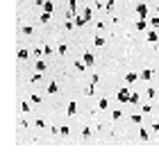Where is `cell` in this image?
Wrapping results in <instances>:
<instances>
[{
  "instance_id": "21",
  "label": "cell",
  "mask_w": 159,
  "mask_h": 152,
  "mask_svg": "<svg viewBox=\"0 0 159 152\" xmlns=\"http://www.w3.org/2000/svg\"><path fill=\"white\" fill-rule=\"evenodd\" d=\"M39 80H41V71H36V73H34V75H32V77H30V82H39Z\"/></svg>"
},
{
  "instance_id": "19",
  "label": "cell",
  "mask_w": 159,
  "mask_h": 152,
  "mask_svg": "<svg viewBox=\"0 0 159 152\" xmlns=\"http://www.w3.org/2000/svg\"><path fill=\"white\" fill-rule=\"evenodd\" d=\"M59 134H62V136H68V134H71V129L64 125V127H59Z\"/></svg>"
},
{
  "instance_id": "28",
  "label": "cell",
  "mask_w": 159,
  "mask_h": 152,
  "mask_svg": "<svg viewBox=\"0 0 159 152\" xmlns=\"http://www.w3.org/2000/svg\"><path fill=\"white\" fill-rule=\"evenodd\" d=\"M66 50H68V48L64 46V43H62V46H59V48H57V52H59V55H66Z\"/></svg>"
},
{
  "instance_id": "36",
  "label": "cell",
  "mask_w": 159,
  "mask_h": 152,
  "mask_svg": "<svg viewBox=\"0 0 159 152\" xmlns=\"http://www.w3.org/2000/svg\"><path fill=\"white\" fill-rule=\"evenodd\" d=\"M154 46H157V48H159V41H157V43H154Z\"/></svg>"
},
{
  "instance_id": "3",
  "label": "cell",
  "mask_w": 159,
  "mask_h": 152,
  "mask_svg": "<svg viewBox=\"0 0 159 152\" xmlns=\"http://www.w3.org/2000/svg\"><path fill=\"white\" fill-rule=\"evenodd\" d=\"M134 27H136V30H139V32H143V30H145V27H148V18H139V20H136V23H134Z\"/></svg>"
},
{
  "instance_id": "23",
  "label": "cell",
  "mask_w": 159,
  "mask_h": 152,
  "mask_svg": "<svg viewBox=\"0 0 159 152\" xmlns=\"http://www.w3.org/2000/svg\"><path fill=\"white\" fill-rule=\"evenodd\" d=\"M39 20H41V23H48V20H50V14H48V11H43V14H41V18H39Z\"/></svg>"
},
{
  "instance_id": "16",
  "label": "cell",
  "mask_w": 159,
  "mask_h": 152,
  "mask_svg": "<svg viewBox=\"0 0 159 152\" xmlns=\"http://www.w3.org/2000/svg\"><path fill=\"white\" fill-rule=\"evenodd\" d=\"M36 71H46V61H41V59H39V61H36Z\"/></svg>"
},
{
  "instance_id": "29",
  "label": "cell",
  "mask_w": 159,
  "mask_h": 152,
  "mask_svg": "<svg viewBox=\"0 0 159 152\" xmlns=\"http://www.w3.org/2000/svg\"><path fill=\"white\" fill-rule=\"evenodd\" d=\"M84 96H93V84H91V86H87V89H84Z\"/></svg>"
},
{
  "instance_id": "24",
  "label": "cell",
  "mask_w": 159,
  "mask_h": 152,
  "mask_svg": "<svg viewBox=\"0 0 159 152\" xmlns=\"http://www.w3.org/2000/svg\"><path fill=\"white\" fill-rule=\"evenodd\" d=\"M107 107H109L107 100H100V102H98V109H107Z\"/></svg>"
},
{
  "instance_id": "35",
  "label": "cell",
  "mask_w": 159,
  "mask_h": 152,
  "mask_svg": "<svg viewBox=\"0 0 159 152\" xmlns=\"http://www.w3.org/2000/svg\"><path fill=\"white\" fill-rule=\"evenodd\" d=\"M43 2H46V0H36V5H39V7H43Z\"/></svg>"
},
{
  "instance_id": "12",
  "label": "cell",
  "mask_w": 159,
  "mask_h": 152,
  "mask_svg": "<svg viewBox=\"0 0 159 152\" xmlns=\"http://www.w3.org/2000/svg\"><path fill=\"white\" fill-rule=\"evenodd\" d=\"M139 136L143 138V141H148V138H150V134H148V129H145V127H141V129H139Z\"/></svg>"
},
{
  "instance_id": "33",
  "label": "cell",
  "mask_w": 159,
  "mask_h": 152,
  "mask_svg": "<svg viewBox=\"0 0 159 152\" xmlns=\"http://www.w3.org/2000/svg\"><path fill=\"white\" fill-rule=\"evenodd\" d=\"M157 93H159V91H154V89H150V86H148V98H154Z\"/></svg>"
},
{
  "instance_id": "34",
  "label": "cell",
  "mask_w": 159,
  "mask_h": 152,
  "mask_svg": "<svg viewBox=\"0 0 159 152\" xmlns=\"http://www.w3.org/2000/svg\"><path fill=\"white\" fill-rule=\"evenodd\" d=\"M152 129H154V132L159 134V123H154V125H152Z\"/></svg>"
},
{
  "instance_id": "22",
  "label": "cell",
  "mask_w": 159,
  "mask_h": 152,
  "mask_svg": "<svg viewBox=\"0 0 159 152\" xmlns=\"http://www.w3.org/2000/svg\"><path fill=\"white\" fill-rule=\"evenodd\" d=\"M139 102V93H132V96H130V105H136Z\"/></svg>"
},
{
  "instance_id": "27",
  "label": "cell",
  "mask_w": 159,
  "mask_h": 152,
  "mask_svg": "<svg viewBox=\"0 0 159 152\" xmlns=\"http://www.w3.org/2000/svg\"><path fill=\"white\" fill-rule=\"evenodd\" d=\"M21 111H30V102H21Z\"/></svg>"
},
{
  "instance_id": "37",
  "label": "cell",
  "mask_w": 159,
  "mask_h": 152,
  "mask_svg": "<svg viewBox=\"0 0 159 152\" xmlns=\"http://www.w3.org/2000/svg\"><path fill=\"white\" fill-rule=\"evenodd\" d=\"M157 14H159V5H157Z\"/></svg>"
},
{
  "instance_id": "17",
  "label": "cell",
  "mask_w": 159,
  "mask_h": 152,
  "mask_svg": "<svg viewBox=\"0 0 159 152\" xmlns=\"http://www.w3.org/2000/svg\"><path fill=\"white\" fill-rule=\"evenodd\" d=\"M93 43L100 48V46H105V39H102V36H96V39H93Z\"/></svg>"
},
{
  "instance_id": "1",
  "label": "cell",
  "mask_w": 159,
  "mask_h": 152,
  "mask_svg": "<svg viewBox=\"0 0 159 152\" xmlns=\"http://www.w3.org/2000/svg\"><path fill=\"white\" fill-rule=\"evenodd\" d=\"M130 96H132V93H130V89H118V93H116V98L121 102H130Z\"/></svg>"
},
{
  "instance_id": "6",
  "label": "cell",
  "mask_w": 159,
  "mask_h": 152,
  "mask_svg": "<svg viewBox=\"0 0 159 152\" xmlns=\"http://www.w3.org/2000/svg\"><path fill=\"white\" fill-rule=\"evenodd\" d=\"M148 41H150V43H157V41H159V34H157L154 30H150V32H148Z\"/></svg>"
},
{
  "instance_id": "15",
  "label": "cell",
  "mask_w": 159,
  "mask_h": 152,
  "mask_svg": "<svg viewBox=\"0 0 159 152\" xmlns=\"http://www.w3.org/2000/svg\"><path fill=\"white\" fill-rule=\"evenodd\" d=\"M84 68H87V64H84V61H75V71H80V73H82Z\"/></svg>"
},
{
  "instance_id": "9",
  "label": "cell",
  "mask_w": 159,
  "mask_h": 152,
  "mask_svg": "<svg viewBox=\"0 0 159 152\" xmlns=\"http://www.w3.org/2000/svg\"><path fill=\"white\" fill-rule=\"evenodd\" d=\"M75 111H77V105H75V102H68L66 114H68V116H75Z\"/></svg>"
},
{
  "instance_id": "18",
  "label": "cell",
  "mask_w": 159,
  "mask_h": 152,
  "mask_svg": "<svg viewBox=\"0 0 159 152\" xmlns=\"http://www.w3.org/2000/svg\"><path fill=\"white\" fill-rule=\"evenodd\" d=\"M30 100H32V102H36V105H41V96H39V93H32Z\"/></svg>"
},
{
  "instance_id": "7",
  "label": "cell",
  "mask_w": 159,
  "mask_h": 152,
  "mask_svg": "<svg viewBox=\"0 0 159 152\" xmlns=\"http://www.w3.org/2000/svg\"><path fill=\"white\" fill-rule=\"evenodd\" d=\"M52 9H55V2H52V0H46V2H43V11H48V14H50Z\"/></svg>"
},
{
  "instance_id": "31",
  "label": "cell",
  "mask_w": 159,
  "mask_h": 152,
  "mask_svg": "<svg viewBox=\"0 0 159 152\" xmlns=\"http://www.w3.org/2000/svg\"><path fill=\"white\" fill-rule=\"evenodd\" d=\"M43 48V55H52V48L50 46H41Z\"/></svg>"
},
{
  "instance_id": "5",
  "label": "cell",
  "mask_w": 159,
  "mask_h": 152,
  "mask_svg": "<svg viewBox=\"0 0 159 152\" xmlns=\"http://www.w3.org/2000/svg\"><path fill=\"white\" fill-rule=\"evenodd\" d=\"M136 80H139V75H136V73H127V75H125V82H127V84H134Z\"/></svg>"
},
{
  "instance_id": "25",
  "label": "cell",
  "mask_w": 159,
  "mask_h": 152,
  "mask_svg": "<svg viewBox=\"0 0 159 152\" xmlns=\"http://www.w3.org/2000/svg\"><path fill=\"white\" fill-rule=\"evenodd\" d=\"M82 136H84V138L91 136V127H84V129H82Z\"/></svg>"
},
{
  "instance_id": "20",
  "label": "cell",
  "mask_w": 159,
  "mask_h": 152,
  "mask_svg": "<svg viewBox=\"0 0 159 152\" xmlns=\"http://www.w3.org/2000/svg\"><path fill=\"white\" fill-rule=\"evenodd\" d=\"M121 116H123V114H121V109H114V111H112V118H114V120H118Z\"/></svg>"
},
{
  "instance_id": "10",
  "label": "cell",
  "mask_w": 159,
  "mask_h": 152,
  "mask_svg": "<svg viewBox=\"0 0 159 152\" xmlns=\"http://www.w3.org/2000/svg\"><path fill=\"white\" fill-rule=\"evenodd\" d=\"M87 23H89V20L84 18V16H75V25H77V27H82V25H87Z\"/></svg>"
},
{
  "instance_id": "38",
  "label": "cell",
  "mask_w": 159,
  "mask_h": 152,
  "mask_svg": "<svg viewBox=\"0 0 159 152\" xmlns=\"http://www.w3.org/2000/svg\"><path fill=\"white\" fill-rule=\"evenodd\" d=\"M157 96H159V93H157Z\"/></svg>"
},
{
  "instance_id": "32",
  "label": "cell",
  "mask_w": 159,
  "mask_h": 152,
  "mask_svg": "<svg viewBox=\"0 0 159 152\" xmlns=\"http://www.w3.org/2000/svg\"><path fill=\"white\" fill-rule=\"evenodd\" d=\"M150 25H152V27H159V16H157V18H150Z\"/></svg>"
},
{
  "instance_id": "13",
  "label": "cell",
  "mask_w": 159,
  "mask_h": 152,
  "mask_svg": "<svg viewBox=\"0 0 159 152\" xmlns=\"http://www.w3.org/2000/svg\"><path fill=\"white\" fill-rule=\"evenodd\" d=\"M27 57H30V52H27L25 48H21V50H18V59H27Z\"/></svg>"
},
{
  "instance_id": "14",
  "label": "cell",
  "mask_w": 159,
  "mask_h": 152,
  "mask_svg": "<svg viewBox=\"0 0 159 152\" xmlns=\"http://www.w3.org/2000/svg\"><path fill=\"white\" fill-rule=\"evenodd\" d=\"M82 16H84V18H87V20H91V16H93V9H91V7H87Z\"/></svg>"
},
{
  "instance_id": "4",
  "label": "cell",
  "mask_w": 159,
  "mask_h": 152,
  "mask_svg": "<svg viewBox=\"0 0 159 152\" xmlns=\"http://www.w3.org/2000/svg\"><path fill=\"white\" fill-rule=\"evenodd\" d=\"M152 75H154V71H150V68H145L143 73H141V80H145V82H150L152 80Z\"/></svg>"
},
{
  "instance_id": "8",
  "label": "cell",
  "mask_w": 159,
  "mask_h": 152,
  "mask_svg": "<svg viewBox=\"0 0 159 152\" xmlns=\"http://www.w3.org/2000/svg\"><path fill=\"white\" fill-rule=\"evenodd\" d=\"M48 93H52V96H55V93H59V86H57V82H50V84H48Z\"/></svg>"
},
{
  "instance_id": "26",
  "label": "cell",
  "mask_w": 159,
  "mask_h": 152,
  "mask_svg": "<svg viewBox=\"0 0 159 152\" xmlns=\"http://www.w3.org/2000/svg\"><path fill=\"white\" fill-rule=\"evenodd\" d=\"M105 9H107V11L114 9V0H107V2H105Z\"/></svg>"
},
{
  "instance_id": "30",
  "label": "cell",
  "mask_w": 159,
  "mask_h": 152,
  "mask_svg": "<svg viewBox=\"0 0 159 152\" xmlns=\"http://www.w3.org/2000/svg\"><path fill=\"white\" fill-rule=\"evenodd\" d=\"M23 34L30 36V34H32V27H30V25H25V27H23Z\"/></svg>"
},
{
  "instance_id": "2",
  "label": "cell",
  "mask_w": 159,
  "mask_h": 152,
  "mask_svg": "<svg viewBox=\"0 0 159 152\" xmlns=\"http://www.w3.org/2000/svg\"><path fill=\"white\" fill-rule=\"evenodd\" d=\"M136 16L139 18H148V5H145V2L136 5Z\"/></svg>"
},
{
  "instance_id": "11",
  "label": "cell",
  "mask_w": 159,
  "mask_h": 152,
  "mask_svg": "<svg viewBox=\"0 0 159 152\" xmlns=\"http://www.w3.org/2000/svg\"><path fill=\"white\" fill-rule=\"evenodd\" d=\"M84 64H87V66H91V64H93V55H91V52H84Z\"/></svg>"
}]
</instances>
